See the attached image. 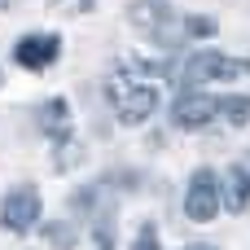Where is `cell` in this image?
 <instances>
[{"mask_svg": "<svg viewBox=\"0 0 250 250\" xmlns=\"http://www.w3.org/2000/svg\"><path fill=\"white\" fill-rule=\"evenodd\" d=\"M105 97L114 101L119 123H145V119L158 110V88H154L149 79H132V70H127V66L110 79Z\"/></svg>", "mask_w": 250, "mask_h": 250, "instance_id": "cell-1", "label": "cell"}, {"mask_svg": "<svg viewBox=\"0 0 250 250\" xmlns=\"http://www.w3.org/2000/svg\"><path fill=\"white\" fill-rule=\"evenodd\" d=\"M211 79H250V62L242 57H229V53H193L185 62V83L189 88H202Z\"/></svg>", "mask_w": 250, "mask_h": 250, "instance_id": "cell-2", "label": "cell"}, {"mask_svg": "<svg viewBox=\"0 0 250 250\" xmlns=\"http://www.w3.org/2000/svg\"><path fill=\"white\" fill-rule=\"evenodd\" d=\"M220 207H224V185H220V176H215L211 167H198V171L189 176L185 215H189V220H198V224H207V220H215V215H220Z\"/></svg>", "mask_w": 250, "mask_h": 250, "instance_id": "cell-3", "label": "cell"}, {"mask_svg": "<svg viewBox=\"0 0 250 250\" xmlns=\"http://www.w3.org/2000/svg\"><path fill=\"white\" fill-rule=\"evenodd\" d=\"M35 220H40V193H35V185H18L0 207V229L4 233H31Z\"/></svg>", "mask_w": 250, "mask_h": 250, "instance_id": "cell-4", "label": "cell"}, {"mask_svg": "<svg viewBox=\"0 0 250 250\" xmlns=\"http://www.w3.org/2000/svg\"><path fill=\"white\" fill-rule=\"evenodd\" d=\"M127 18H132V26L141 31V35H149V40H171V4L167 0H132L127 4Z\"/></svg>", "mask_w": 250, "mask_h": 250, "instance_id": "cell-5", "label": "cell"}, {"mask_svg": "<svg viewBox=\"0 0 250 250\" xmlns=\"http://www.w3.org/2000/svg\"><path fill=\"white\" fill-rule=\"evenodd\" d=\"M171 119H176L180 132H198V127H207L211 119H220V101L207 97V92H185V97L171 105Z\"/></svg>", "mask_w": 250, "mask_h": 250, "instance_id": "cell-6", "label": "cell"}, {"mask_svg": "<svg viewBox=\"0 0 250 250\" xmlns=\"http://www.w3.org/2000/svg\"><path fill=\"white\" fill-rule=\"evenodd\" d=\"M57 53H62V40L48 35V31H40V35H22V40L13 44V62L26 66V70H44V66H53Z\"/></svg>", "mask_w": 250, "mask_h": 250, "instance_id": "cell-7", "label": "cell"}, {"mask_svg": "<svg viewBox=\"0 0 250 250\" xmlns=\"http://www.w3.org/2000/svg\"><path fill=\"white\" fill-rule=\"evenodd\" d=\"M35 123H40L44 136H53V141H70V105H66L62 97L44 101V105L35 110Z\"/></svg>", "mask_w": 250, "mask_h": 250, "instance_id": "cell-8", "label": "cell"}, {"mask_svg": "<svg viewBox=\"0 0 250 250\" xmlns=\"http://www.w3.org/2000/svg\"><path fill=\"white\" fill-rule=\"evenodd\" d=\"M224 202L229 211H246L250 207V167H229V180H224Z\"/></svg>", "mask_w": 250, "mask_h": 250, "instance_id": "cell-9", "label": "cell"}, {"mask_svg": "<svg viewBox=\"0 0 250 250\" xmlns=\"http://www.w3.org/2000/svg\"><path fill=\"white\" fill-rule=\"evenodd\" d=\"M220 119H224L229 127H246V119H250V97H229V101H220Z\"/></svg>", "mask_w": 250, "mask_h": 250, "instance_id": "cell-10", "label": "cell"}, {"mask_svg": "<svg viewBox=\"0 0 250 250\" xmlns=\"http://www.w3.org/2000/svg\"><path fill=\"white\" fill-rule=\"evenodd\" d=\"M132 250H163V242H158V233H154L149 224H141V233H136Z\"/></svg>", "mask_w": 250, "mask_h": 250, "instance_id": "cell-11", "label": "cell"}, {"mask_svg": "<svg viewBox=\"0 0 250 250\" xmlns=\"http://www.w3.org/2000/svg\"><path fill=\"white\" fill-rule=\"evenodd\" d=\"M185 31H189V35H215V31H220V22H215V18H189V22H185Z\"/></svg>", "mask_w": 250, "mask_h": 250, "instance_id": "cell-12", "label": "cell"}, {"mask_svg": "<svg viewBox=\"0 0 250 250\" xmlns=\"http://www.w3.org/2000/svg\"><path fill=\"white\" fill-rule=\"evenodd\" d=\"M48 246H57V250H70V233H66V224H48Z\"/></svg>", "mask_w": 250, "mask_h": 250, "instance_id": "cell-13", "label": "cell"}, {"mask_svg": "<svg viewBox=\"0 0 250 250\" xmlns=\"http://www.w3.org/2000/svg\"><path fill=\"white\" fill-rule=\"evenodd\" d=\"M185 250H215V246H185Z\"/></svg>", "mask_w": 250, "mask_h": 250, "instance_id": "cell-14", "label": "cell"}, {"mask_svg": "<svg viewBox=\"0 0 250 250\" xmlns=\"http://www.w3.org/2000/svg\"><path fill=\"white\" fill-rule=\"evenodd\" d=\"M0 9H9V0H0Z\"/></svg>", "mask_w": 250, "mask_h": 250, "instance_id": "cell-15", "label": "cell"}]
</instances>
